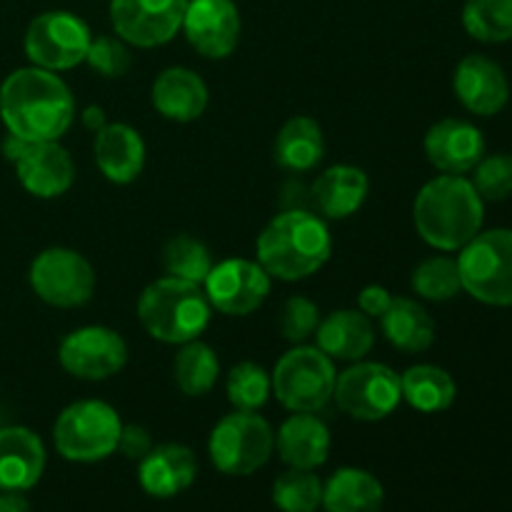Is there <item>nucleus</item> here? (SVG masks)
I'll list each match as a JSON object with an SVG mask.
<instances>
[{"instance_id": "obj_1", "label": "nucleus", "mask_w": 512, "mask_h": 512, "mask_svg": "<svg viewBox=\"0 0 512 512\" xmlns=\"http://www.w3.org/2000/svg\"><path fill=\"white\" fill-rule=\"evenodd\" d=\"M0 120L28 143L60 140L75 120V95L58 73L18 68L0 83Z\"/></svg>"}, {"instance_id": "obj_2", "label": "nucleus", "mask_w": 512, "mask_h": 512, "mask_svg": "<svg viewBox=\"0 0 512 512\" xmlns=\"http://www.w3.org/2000/svg\"><path fill=\"white\" fill-rule=\"evenodd\" d=\"M333 255L328 223L310 210L278 213L258 235L255 260L265 273L283 283H298L318 273Z\"/></svg>"}, {"instance_id": "obj_3", "label": "nucleus", "mask_w": 512, "mask_h": 512, "mask_svg": "<svg viewBox=\"0 0 512 512\" xmlns=\"http://www.w3.org/2000/svg\"><path fill=\"white\" fill-rule=\"evenodd\" d=\"M485 203L465 175H438L418 190L413 223L435 250L455 253L483 230Z\"/></svg>"}, {"instance_id": "obj_4", "label": "nucleus", "mask_w": 512, "mask_h": 512, "mask_svg": "<svg viewBox=\"0 0 512 512\" xmlns=\"http://www.w3.org/2000/svg\"><path fill=\"white\" fill-rule=\"evenodd\" d=\"M213 305L203 285L190 280L163 278L145 285L138 298V320L145 333L165 345H183L198 340L208 330Z\"/></svg>"}, {"instance_id": "obj_5", "label": "nucleus", "mask_w": 512, "mask_h": 512, "mask_svg": "<svg viewBox=\"0 0 512 512\" xmlns=\"http://www.w3.org/2000/svg\"><path fill=\"white\" fill-rule=\"evenodd\" d=\"M118 410L105 400H78L60 410L53 425V443L68 463H100L118 453Z\"/></svg>"}, {"instance_id": "obj_6", "label": "nucleus", "mask_w": 512, "mask_h": 512, "mask_svg": "<svg viewBox=\"0 0 512 512\" xmlns=\"http://www.w3.org/2000/svg\"><path fill=\"white\" fill-rule=\"evenodd\" d=\"M335 363L318 345H293L270 373L273 395L290 413H320L333 400Z\"/></svg>"}, {"instance_id": "obj_7", "label": "nucleus", "mask_w": 512, "mask_h": 512, "mask_svg": "<svg viewBox=\"0 0 512 512\" xmlns=\"http://www.w3.org/2000/svg\"><path fill=\"white\" fill-rule=\"evenodd\" d=\"M275 453V433L268 420L250 410L223 415L210 430L208 455L215 470L230 478L258 473Z\"/></svg>"}, {"instance_id": "obj_8", "label": "nucleus", "mask_w": 512, "mask_h": 512, "mask_svg": "<svg viewBox=\"0 0 512 512\" xmlns=\"http://www.w3.org/2000/svg\"><path fill=\"white\" fill-rule=\"evenodd\" d=\"M463 290L485 305H512V230H480L458 258Z\"/></svg>"}, {"instance_id": "obj_9", "label": "nucleus", "mask_w": 512, "mask_h": 512, "mask_svg": "<svg viewBox=\"0 0 512 512\" xmlns=\"http://www.w3.org/2000/svg\"><path fill=\"white\" fill-rule=\"evenodd\" d=\"M333 400L353 420L380 423L403 403L400 375L385 363L355 360L335 378Z\"/></svg>"}, {"instance_id": "obj_10", "label": "nucleus", "mask_w": 512, "mask_h": 512, "mask_svg": "<svg viewBox=\"0 0 512 512\" xmlns=\"http://www.w3.org/2000/svg\"><path fill=\"white\" fill-rule=\"evenodd\" d=\"M90 40L93 33L80 15L70 10H45L30 20L23 48L30 65L50 73H63L85 63Z\"/></svg>"}, {"instance_id": "obj_11", "label": "nucleus", "mask_w": 512, "mask_h": 512, "mask_svg": "<svg viewBox=\"0 0 512 512\" xmlns=\"http://www.w3.org/2000/svg\"><path fill=\"white\" fill-rule=\"evenodd\" d=\"M28 280L33 293L50 308H83L95 295V270L83 253L73 248H45L30 263Z\"/></svg>"}, {"instance_id": "obj_12", "label": "nucleus", "mask_w": 512, "mask_h": 512, "mask_svg": "<svg viewBox=\"0 0 512 512\" xmlns=\"http://www.w3.org/2000/svg\"><path fill=\"white\" fill-rule=\"evenodd\" d=\"M58 363L73 378L100 383L125 368L128 343L118 330L105 325H83L60 340Z\"/></svg>"}, {"instance_id": "obj_13", "label": "nucleus", "mask_w": 512, "mask_h": 512, "mask_svg": "<svg viewBox=\"0 0 512 512\" xmlns=\"http://www.w3.org/2000/svg\"><path fill=\"white\" fill-rule=\"evenodd\" d=\"M270 288L273 278L265 273L258 260L248 258L220 260L203 283L213 310L230 318H245L255 313L268 300Z\"/></svg>"}, {"instance_id": "obj_14", "label": "nucleus", "mask_w": 512, "mask_h": 512, "mask_svg": "<svg viewBox=\"0 0 512 512\" xmlns=\"http://www.w3.org/2000/svg\"><path fill=\"white\" fill-rule=\"evenodd\" d=\"M188 0H110L115 35L133 48H160L183 28Z\"/></svg>"}, {"instance_id": "obj_15", "label": "nucleus", "mask_w": 512, "mask_h": 512, "mask_svg": "<svg viewBox=\"0 0 512 512\" xmlns=\"http://www.w3.org/2000/svg\"><path fill=\"white\" fill-rule=\"evenodd\" d=\"M180 30L195 53L210 60H223L238 48L243 23L233 0H188Z\"/></svg>"}, {"instance_id": "obj_16", "label": "nucleus", "mask_w": 512, "mask_h": 512, "mask_svg": "<svg viewBox=\"0 0 512 512\" xmlns=\"http://www.w3.org/2000/svg\"><path fill=\"white\" fill-rule=\"evenodd\" d=\"M425 158L443 175H465L485 155L480 128L463 118H443L425 133Z\"/></svg>"}, {"instance_id": "obj_17", "label": "nucleus", "mask_w": 512, "mask_h": 512, "mask_svg": "<svg viewBox=\"0 0 512 512\" xmlns=\"http://www.w3.org/2000/svg\"><path fill=\"white\" fill-rule=\"evenodd\" d=\"M13 165L20 185L35 198H60L75 183V163L58 140L28 143Z\"/></svg>"}, {"instance_id": "obj_18", "label": "nucleus", "mask_w": 512, "mask_h": 512, "mask_svg": "<svg viewBox=\"0 0 512 512\" xmlns=\"http://www.w3.org/2000/svg\"><path fill=\"white\" fill-rule=\"evenodd\" d=\"M453 90L460 105L473 115H498L508 105L510 85L503 68L488 55H465L453 73Z\"/></svg>"}, {"instance_id": "obj_19", "label": "nucleus", "mask_w": 512, "mask_h": 512, "mask_svg": "<svg viewBox=\"0 0 512 512\" xmlns=\"http://www.w3.org/2000/svg\"><path fill=\"white\" fill-rule=\"evenodd\" d=\"M45 445L38 433L23 425L0 428V490L28 493L45 473Z\"/></svg>"}, {"instance_id": "obj_20", "label": "nucleus", "mask_w": 512, "mask_h": 512, "mask_svg": "<svg viewBox=\"0 0 512 512\" xmlns=\"http://www.w3.org/2000/svg\"><path fill=\"white\" fill-rule=\"evenodd\" d=\"M195 478H198V460L188 445H153V450L138 463V483L150 498H175L185 493Z\"/></svg>"}, {"instance_id": "obj_21", "label": "nucleus", "mask_w": 512, "mask_h": 512, "mask_svg": "<svg viewBox=\"0 0 512 512\" xmlns=\"http://www.w3.org/2000/svg\"><path fill=\"white\" fill-rule=\"evenodd\" d=\"M93 158L108 183L130 185L145 168V143L133 125L108 123L95 133Z\"/></svg>"}, {"instance_id": "obj_22", "label": "nucleus", "mask_w": 512, "mask_h": 512, "mask_svg": "<svg viewBox=\"0 0 512 512\" xmlns=\"http://www.w3.org/2000/svg\"><path fill=\"white\" fill-rule=\"evenodd\" d=\"M153 108L173 123H193L208 110L210 93L205 80L195 70L173 65L165 68L155 78L153 90H150Z\"/></svg>"}, {"instance_id": "obj_23", "label": "nucleus", "mask_w": 512, "mask_h": 512, "mask_svg": "<svg viewBox=\"0 0 512 512\" xmlns=\"http://www.w3.org/2000/svg\"><path fill=\"white\" fill-rule=\"evenodd\" d=\"M315 345L328 355L333 363H355L365 360V355L375 345L373 320L355 308L333 310L320 318L315 330Z\"/></svg>"}, {"instance_id": "obj_24", "label": "nucleus", "mask_w": 512, "mask_h": 512, "mask_svg": "<svg viewBox=\"0 0 512 512\" xmlns=\"http://www.w3.org/2000/svg\"><path fill=\"white\" fill-rule=\"evenodd\" d=\"M370 193V178L363 168L348 163L330 165L315 178L313 203L320 218L345 220L358 213Z\"/></svg>"}, {"instance_id": "obj_25", "label": "nucleus", "mask_w": 512, "mask_h": 512, "mask_svg": "<svg viewBox=\"0 0 512 512\" xmlns=\"http://www.w3.org/2000/svg\"><path fill=\"white\" fill-rule=\"evenodd\" d=\"M330 430L315 413H293L275 433V450L288 468L318 470L328 463Z\"/></svg>"}, {"instance_id": "obj_26", "label": "nucleus", "mask_w": 512, "mask_h": 512, "mask_svg": "<svg viewBox=\"0 0 512 512\" xmlns=\"http://www.w3.org/2000/svg\"><path fill=\"white\" fill-rule=\"evenodd\" d=\"M273 158L288 173H308L325 158V138L318 120L293 115L275 135Z\"/></svg>"}, {"instance_id": "obj_27", "label": "nucleus", "mask_w": 512, "mask_h": 512, "mask_svg": "<svg viewBox=\"0 0 512 512\" xmlns=\"http://www.w3.org/2000/svg\"><path fill=\"white\" fill-rule=\"evenodd\" d=\"M320 508L325 512H383V483L363 468H340L323 483Z\"/></svg>"}, {"instance_id": "obj_28", "label": "nucleus", "mask_w": 512, "mask_h": 512, "mask_svg": "<svg viewBox=\"0 0 512 512\" xmlns=\"http://www.w3.org/2000/svg\"><path fill=\"white\" fill-rule=\"evenodd\" d=\"M378 320L385 340L400 353H425L435 343V320L418 300L393 298Z\"/></svg>"}, {"instance_id": "obj_29", "label": "nucleus", "mask_w": 512, "mask_h": 512, "mask_svg": "<svg viewBox=\"0 0 512 512\" xmlns=\"http://www.w3.org/2000/svg\"><path fill=\"white\" fill-rule=\"evenodd\" d=\"M400 390H403L405 403L420 413H443L455 403V395H458L453 375L430 363L410 365L400 375Z\"/></svg>"}, {"instance_id": "obj_30", "label": "nucleus", "mask_w": 512, "mask_h": 512, "mask_svg": "<svg viewBox=\"0 0 512 512\" xmlns=\"http://www.w3.org/2000/svg\"><path fill=\"white\" fill-rule=\"evenodd\" d=\"M220 378L218 353L203 340H190L180 345L173 360V380L188 398H203L215 388Z\"/></svg>"}, {"instance_id": "obj_31", "label": "nucleus", "mask_w": 512, "mask_h": 512, "mask_svg": "<svg viewBox=\"0 0 512 512\" xmlns=\"http://www.w3.org/2000/svg\"><path fill=\"white\" fill-rule=\"evenodd\" d=\"M213 265L215 260L213 253L208 250V245H205L203 240L193 238V235H173V238L163 245L165 275H173V278L203 285L205 278L210 275V270H213Z\"/></svg>"}, {"instance_id": "obj_32", "label": "nucleus", "mask_w": 512, "mask_h": 512, "mask_svg": "<svg viewBox=\"0 0 512 512\" xmlns=\"http://www.w3.org/2000/svg\"><path fill=\"white\" fill-rule=\"evenodd\" d=\"M410 288L415 290V295H420L423 300H430V303L453 300L455 295L463 293L458 260L448 258V255L425 258L410 273Z\"/></svg>"}, {"instance_id": "obj_33", "label": "nucleus", "mask_w": 512, "mask_h": 512, "mask_svg": "<svg viewBox=\"0 0 512 512\" xmlns=\"http://www.w3.org/2000/svg\"><path fill=\"white\" fill-rule=\"evenodd\" d=\"M463 28L480 43H508L512 40V0H468Z\"/></svg>"}, {"instance_id": "obj_34", "label": "nucleus", "mask_w": 512, "mask_h": 512, "mask_svg": "<svg viewBox=\"0 0 512 512\" xmlns=\"http://www.w3.org/2000/svg\"><path fill=\"white\" fill-rule=\"evenodd\" d=\"M273 505L280 512H315L323 505V480L315 470L288 468L275 478Z\"/></svg>"}, {"instance_id": "obj_35", "label": "nucleus", "mask_w": 512, "mask_h": 512, "mask_svg": "<svg viewBox=\"0 0 512 512\" xmlns=\"http://www.w3.org/2000/svg\"><path fill=\"white\" fill-rule=\"evenodd\" d=\"M225 393H228V403L235 410L258 413L273 395L270 373L253 360H243V363L230 368L228 380H225Z\"/></svg>"}, {"instance_id": "obj_36", "label": "nucleus", "mask_w": 512, "mask_h": 512, "mask_svg": "<svg viewBox=\"0 0 512 512\" xmlns=\"http://www.w3.org/2000/svg\"><path fill=\"white\" fill-rule=\"evenodd\" d=\"M470 173H473L470 183L478 190L483 203H500L512 195V155H483Z\"/></svg>"}, {"instance_id": "obj_37", "label": "nucleus", "mask_w": 512, "mask_h": 512, "mask_svg": "<svg viewBox=\"0 0 512 512\" xmlns=\"http://www.w3.org/2000/svg\"><path fill=\"white\" fill-rule=\"evenodd\" d=\"M85 63L103 78H123L133 65V55H130V45L120 40L118 35H98L90 40L88 55Z\"/></svg>"}, {"instance_id": "obj_38", "label": "nucleus", "mask_w": 512, "mask_h": 512, "mask_svg": "<svg viewBox=\"0 0 512 512\" xmlns=\"http://www.w3.org/2000/svg\"><path fill=\"white\" fill-rule=\"evenodd\" d=\"M320 325V308L305 295H293L285 300L280 310V335L288 343L303 345L305 340L313 338Z\"/></svg>"}, {"instance_id": "obj_39", "label": "nucleus", "mask_w": 512, "mask_h": 512, "mask_svg": "<svg viewBox=\"0 0 512 512\" xmlns=\"http://www.w3.org/2000/svg\"><path fill=\"white\" fill-rule=\"evenodd\" d=\"M150 450H153V438H150L148 428H143V425H133V423L123 425V430H120V440H118L120 455L140 463Z\"/></svg>"}, {"instance_id": "obj_40", "label": "nucleus", "mask_w": 512, "mask_h": 512, "mask_svg": "<svg viewBox=\"0 0 512 512\" xmlns=\"http://www.w3.org/2000/svg\"><path fill=\"white\" fill-rule=\"evenodd\" d=\"M393 298L395 295L383 285H365L358 295V310L368 315L370 320H378L390 308Z\"/></svg>"}, {"instance_id": "obj_41", "label": "nucleus", "mask_w": 512, "mask_h": 512, "mask_svg": "<svg viewBox=\"0 0 512 512\" xmlns=\"http://www.w3.org/2000/svg\"><path fill=\"white\" fill-rule=\"evenodd\" d=\"M0 512H30V503L25 493L0 490Z\"/></svg>"}, {"instance_id": "obj_42", "label": "nucleus", "mask_w": 512, "mask_h": 512, "mask_svg": "<svg viewBox=\"0 0 512 512\" xmlns=\"http://www.w3.org/2000/svg\"><path fill=\"white\" fill-rule=\"evenodd\" d=\"M80 118H83V125L93 135L98 133V130H103L105 125H108V118H105V110L100 108V105H88V108L83 110V115H80Z\"/></svg>"}]
</instances>
